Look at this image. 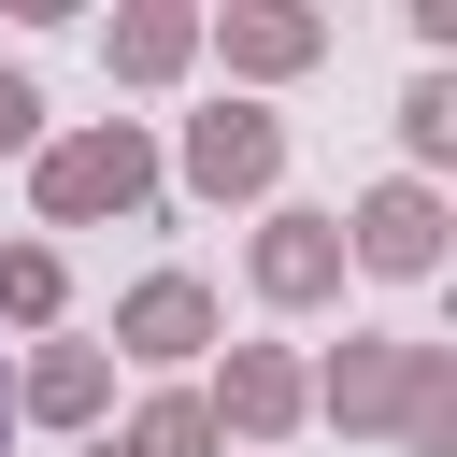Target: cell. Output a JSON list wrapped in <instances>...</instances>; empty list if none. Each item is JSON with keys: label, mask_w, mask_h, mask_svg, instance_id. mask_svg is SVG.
<instances>
[{"label": "cell", "mask_w": 457, "mask_h": 457, "mask_svg": "<svg viewBox=\"0 0 457 457\" xmlns=\"http://www.w3.org/2000/svg\"><path fill=\"white\" fill-rule=\"evenodd\" d=\"M0 414H14V400H0Z\"/></svg>", "instance_id": "obj_1"}]
</instances>
